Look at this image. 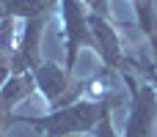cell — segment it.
Here are the masks:
<instances>
[{"label":"cell","instance_id":"obj_1","mask_svg":"<svg viewBox=\"0 0 157 137\" xmlns=\"http://www.w3.org/2000/svg\"><path fill=\"white\" fill-rule=\"evenodd\" d=\"M119 104L116 93H108L105 99H80L75 104L58 107L44 118H33V115H8V124H28L39 132H44L47 137H72V135H83V132H94L97 124L110 115V110Z\"/></svg>","mask_w":157,"mask_h":137},{"label":"cell","instance_id":"obj_2","mask_svg":"<svg viewBox=\"0 0 157 137\" xmlns=\"http://www.w3.org/2000/svg\"><path fill=\"white\" fill-rule=\"evenodd\" d=\"M121 80L132 91V104H130L124 137H155V118H157V91H155V85L138 82L130 71H121Z\"/></svg>","mask_w":157,"mask_h":137},{"label":"cell","instance_id":"obj_3","mask_svg":"<svg viewBox=\"0 0 157 137\" xmlns=\"http://www.w3.org/2000/svg\"><path fill=\"white\" fill-rule=\"evenodd\" d=\"M61 14H63V38H66V63L63 69L72 71L77 63V52L83 47L94 49V36L88 27V11L83 0H61Z\"/></svg>","mask_w":157,"mask_h":137},{"label":"cell","instance_id":"obj_4","mask_svg":"<svg viewBox=\"0 0 157 137\" xmlns=\"http://www.w3.org/2000/svg\"><path fill=\"white\" fill-rule=\"evenodd\" d=\"M88 27H91V36H94V49L99 55V60L105 63V69L110 71H127L132 66V60L124 58L121 52V41H119V33L116 27L110 25L108 14H97V11H88Z\"/></svg>","mask_w":157,"mask_h":137},{"label":"cell","instance_id":"obj_5","mask_svg":"<svg viewBox=\"0 0 157 137\" xmlns=\"http://www.w3.org/2000/svg\"><path fill=\"white\" fill-rule=\"evenodd\" d=\"M44 25H47V16L25 19L19 47L11 55V74H28V71H33L39 66L36 52H39V41H41V33H44Z\"/></svg>","mask_w":157,"mask_h":137},{"label":"cell","instance_id":"obj_6","mask_svg":"<svg viewBox=\"0 0 157 137\" xmlns=\"http://www.w3.org/2000/svg\"><path fill=\"white\" fill-rule=\"evenodd\" d=\"M30 74H33V82H36V88L44 93L47 104H50L52 110L63 107V99H66V93L72 91V82H69V71H66V69H61L58 63L47 60V63L36 66Z\"/></svg>","mask_w":157,"mask_h":137},{"label":"cell","instance_id":"obj_7","mask_svg":"<svg viewBox=\"0 0 157 137\" xmlns=\"http://www.w3.org/2000/svg\"><path fill=\"white\" fill-rule=\"evenodd\" d=\"M33 74L28 71V74H8L6 77V82L0 85V107H3V113L6 115H11V110L33 91Z\"/></svg>","mask_w":157,"mask_h":137},{"label":"cell","instance_id":"obj_8","mask_svg":"<svg viewBox=\"0 0 157 137\" xmlns=\"http://www.w3.org/2000/svg\"><path fill=\"white\" fill-rule=\"evenodd\" d=\"M94 137H119V135H116V129H113V121H110V115H105V118L97 124Z\"/></svg>","mask_w":157,"mask_h":137},{"label":"cell","instance_id":"obj_9","mask_svg":"<svg viewBox=\"0 0 157 137\" xmlns=\"http://www.w3.org/2000/svg\"><path fill=\"white\" fill-rule=\"evenodd\" d=\"M138 69H141V71L152 80V85H155V91H157V69H149V66H138Z\"/></svg>","mask_w":157,"mask_h":137},{"label":"cell","instance_id":"obj_10","mask_svg":"<svg viewBox=\"0 0 157 137\" xmlns=\"http://www.w3.org/2000/svg\"><path fill=\"white\" fill-rule=\"evenodd\" d=\"M86 5H91V11H97V14H102V0H83Z\"/></svg>","mask_w":157,"mask_h":137},{"label":"cell","instance_id":"obj_11","mask_svg":"<svg viewBox=\"0 0 157 137\" xmlns=\"http://www.w3.org/2000/svg\"><path fill=\"white\" fill-rule=\"evenodd\" d=\"M152 44H155V49H157V33H155V36H152Z\"/></svg>","mask_w":157,"mask_h":137},{"label":"cell","instance_id":"obj_12","mask_svg":"<svg viewBox=\"0 0 157 137\" xmlns=\"http://www.w3.org/2000/svg\"><path fill=\"white\" fill-rule=\"evenodd\" d=\"M72 137H77V135H72Z\"/></svg>","mask_w":157,"mask_h":137}]
</instances>
